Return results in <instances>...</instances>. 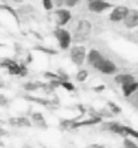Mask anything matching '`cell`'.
Here are the masks:
<instances>
[{"label": "cell", "mask_w": 138, "mask_h": 148, "mask_svg": "<svg viewBox=\"0 0 138 148\" xmlns=\"http://www.w3.org/2000/svg\"><path fill=\"white\" fill-rule=\"evenodd\" d=\"M79 1H80V0H67V1H65V5H68V7H75V5L79 4Z\"/></svg>", "instance_id": "cell-26"}, {"label": "cell", "mask_w": 138, "mask_h": 148, "mask_svg": "<svg viewBox=\"0 0 138 148\" xmlns=\"http://www.w3.org/2000/svg\"><path fill=\"white\" fill-rule=\"evenodd\" d=\"M56 19H57V25L60 27L65 26L69 21L72 19V14L68 11V10H64V8H58L56 11Z\"/></svg>", "instance_id": "cell-9"}, {"label": "cell", "mask_w": 138, "mask_h": 148, "mask_svg": "<svg viewBox=\"0 0 138 148\" xmlns=\"http://www.w3.org/2000/svg\"><path fill=\"white\" fill-rule=\"evenodd\" d=\"M12 1H15V3H22L23 0H12Z\"/></svg>", "instance_id": "cell-30"}, {"label": "cell", "mask_w": 138, "mask_h": 148, "mask_svg": "<svg viewBox=\"0 0 138 148\" xmlns=\"http://www.w3.org/2000/svg\"><path fill=\"white\" fill-rule=\"evenodd\" d=\"M31 122H33V125L38 126L41 129H46V128H48V122H46L44 114L41 112H33L31 113Z\"/></svg>", "instance_id": "cell-11"}, {"label": "cell", "mask_w": 138, "mask_h": 148, "mask_svg": "<svg viewBox=\"0 0 138 148\" xmlns=\"http://www.w3.org/2000/svg\"><path fill=\"white\" fill-rule=\"evenodd\" d=\"M88 8L92 12H103L106 10L111 8V3L104 1V0H94V1H89L88 3Z\"/></svg>", "instance_id": "cell-7"}, {"label": "cell", "mask_w": 138, "mask_h": 148, "mask_svg": "<svg viewBox=\"0 0 138 148\" xmlns=\"http://www.w3.org/2000/svg\"><path fill=\"white\" fill-rule=\"evenodd\" d=\"M45 148H46V147H45Z\"/></svg>", "instance_id": "cell-32"}, {"label": "cell", "mask_w": 138, "mask_h": 148, "mask_svg": "<svg viewBox=\"0 0 138 148\" xmlns=\"http://www.w3.org/2000/svg\"><path fill=\"white\" fill-rule=\"evenodd\" d=\"M88 1H94V0H88Z\"/></svg>", "instance_id": "cell-31"}, {"label": "cell", "mask_w": 138, "mask_h": 148, "mask_svg": "<svg viewBox=\"0 0 138 148\" xmlns=\"http://www.w3.org/2000/svg\"><path fill=\"white\" fill-rule=\"evenodd\" d=\"M123 148H138V144L134 140L126 137V139H123Z\"/></svg>", "instance_id": "cell-19"}, {"label": "cell", "mask_w": 138, "mask_h": 148, "mask_svg": "<svg viewBox=\"0 0 138 148\" xmlns=\"http://www.w3.org/2000/svg\"><path fill=\"white\" fill-rule=\"evenodd\" d=\"M61 87L63 88H65L67 91H69V92H72V91H75V84L73 83H71V82H61Z\"/></svg>", "instance_id": "cell-22"}, {"label": "cell", "mask_w": 138, "mask_h": 148, "mask_svg": "<svg viewBox=\"0 0 138 148\" xmlns=\"http://www.w3.org/2000/svg\"><path fill=\"white\" fill-rule=\"evenodd\" d=\"M8 124L11 126H16V128H30V126H33L31 120L23 116L11 117V118H8Z\"/></svg>", "instance_id": "cell-8"}, {"label": "cell", "mask_w": 138, "mask_h": 148, "mask_svg": "<svg viewBox=\"0 0 138 148\" xmlns=\"http://www.w3.org/2000/svg\"><path fill=\"white\" fill-rule=\"evenodd\" d=\"M130 99H131V103H133L134 106H138V91H135V92L130 97Z\"/></svg>", "instance_id": "cell-25"}, {"label": "cell", "mask_w": 138, "mask_h": 148, "mask_svg": "<svg viewBox=\"0 0 138 148\" xmlns=\"http://www.w3.org/2000/svg\"><path fill=\"white\" fill-rule=\"evenodd\" d=\"M135 91H138L137 80L133 82V83H129V84H126V86H122V92H123V97H126V98H130Z\"/></svg>", "instance_id": "cell-13"}, {"label": "cell", "mask_w": 138, "mask_h": 148, "mask_svg": "<svg viewBox=\"0 0 138 148\" xmlns=\"http://www.w3.org/2000/svg\"><path fill=\"white\" fill-rule=\"evenodd\" d=\"M54 36H56V38H57L58 45H60L61 49L65 50V49L69 48V45H71V42H72V36L68 30L63 29V27H58V29L54 30Z\"/></svg>", "instance_id": "cell-2"}, {"label": "cell", "mask_w": 138, "mask_h": 148, "mask_svg": "<svg viewBox=\"0 0 138 148\" xmlns=\"http://www.w3.org/2000/svg\"><path fill=\"white\" fill-rule=\"evenodd\" d=\"M8 105H10V99L4 94L0 92V108H7Z\"/></svg>", "instance_id": "cell-23"}, {"label": "cell", "mask_w": 138, "mask_h": 148, "mask_svg": "<svg viewBox=\"0 0 138 148\" xmlns=\"http://www.w3.org/2000/svg\"><path fill=\"white\" fill-rule=\"evenodd\" d=\"M125 132H126V136H127V137L131 136V137H134V139H138V130H135V129H133V128H130V126L125 125Z\"/></svg>", "instance_id": "cell-21"}, {"label": "cell", "mask_w": 138, "mask_h": 148, "mask_svg": "<svg viewBox=\"0 0 138 148\" xmlns=\"http://www.w3.org/2000/svg\"><path fill=\"white\" fill-rule=\"evenodd\" d=\"M95 68H96L99 72L104 73V75H114L116 72V69H118L116 65L112 63V61H110V60H107V58H104V57L95 65Z\"/></svg>", "instance_id": "cell-4"}, {"label": "cell", "mask_w": 138, "mask_h": 148, "mask_svg": "<svg viewBox=\"0 0 138 148\" xmlns=\"http://www.w3.org/2000/svg\"><path fill=\"white\" fill-rule=\"evenodd\" d=\"M115 82L120 86H126V84H129V83L135 82V79H134V76L130 75V73H122V75L115 76Z\"/></svg>", "instance_id": "cell-15"}, {"label": "cell", "mask_w": 138, "mask_h": 148, "mask_svg": "<svg viewBox=\"0 0 138 148\" xmlns=\"http://www.w3.org/2000/svg\"><path fill=\"white\" fill-rule=\"evenodd\" d=\"M42 5H44L45 10L50 11L54 7V3H53V0H42Z\"/></svg>", "instance_id": "cell-24"}, {"label": "cell", "mask_w": 138, "mask_h": 148, "mask_svg": "<svg viewBox=\"0 0 138 148\" xmlns=\"http://www.w3.org/2000/svg\"><path fill=\"white\" fill-rule=\"evenodd\" d=\"M87 77H88V71L87 69H80V71L77 72V75H76V79L79 82L87 80Z\"/></svg>", "instance_id": "cell-20"}, {"label": "cell", "mask_w": 138, "mask_h": 148, "mask_svg": "<svg viewBox=\"0 0 138 148\" xmlns=\"http://www.w3.org/2000/svg\"><path fill=\"white\" fill-rule=\"evenodd\" d=\"M65 1H67V0H53V3L57 5V7H60V8H61V7L65 4Z\"/></svg>", "instance_id": "cell-27"}, {"label": "cell", "mask_w": 138, "mask_h": 148, "mask_svg": "<svg viewBox=\"0 0 138 148\" xmlns=\"http://www.w3.org/2000/svg\"><path fill=\"white\" fill-rule=\"evenodd\" d=\"M100 122H102V118H100V117H91L88 120H83V121H80V122H73V128H72V129L81 128V126L96 125V124H100Z\"/></svg>", "instance_id": "cell-12"}, {"label": "cell", "mask_w": 138, "mask_h": 148, "mask_svg": "<svg viewBox=\"0 0 138 148\" xmlns=\"http://www.w3.org/2000/svg\"><path fill=\"white\" fill-rule=\"evenodd\" d=\"M123 23H125L126 29H135V27H138V11L130 10L127 16L123 21Z\"/></svg>", "instance_id": "cell-10"}, {"label": "cell", "mask_w": 138, "mask_h": 148, "mask_svg": "<svg viewBox=\"0 0 138 148\" xmlns=\"http://www.w3.org/2000/svg\"><path fill=\"white\" fill-rule=\"evenodd\" d=\"M92 30V25L87 19H81L75 25L73 29V40L75 41H84L88 38L89 33Z\"/></svg>", "instance_id": "cell-1"}, {"label": "cell", "mask_w": 138, "mask_h": 148, "mask_svg": "<svg viewBox=\"0 0 138 148\" xmlns=\"http://www.w3.org/2000/svg\"><path fill=\"white\" fill-rule=\"evenodd\" d=\"M107 106L110 108V110H111L112 114H120V113H122V109H120L118 105H115L114 102H111V101L107 102Z\"/></svg>", "instance_id": "cell-18"}, {"label": "cell", "mask_w": 138, "mask_h": 148, "mask_svg": "<svg viewBox=\"0 0 138 148\" xmlns=\"http://www.w3.org/2000/svg\"><path fill=\"white\" fill-rule=\"evenodd\" d=\"M130 10L125 5H116L115 8L112 10V12L110 14V19L112 22H120V21H125V18L127 16Z\"/></svg>", "instance_id": "cell-5"}, {"label": "cell", "mask_w": 138, "mask_h": 148, "mask_svg": "<svg viewBox=\"0 0 138 148\" xmlns=\"http://www.w3.org/2000/svg\"><path fill=\"white\" fill-rule=\"evenodd\" d=\"M87 58V52L84 46H73L71 49V60L76 65H83L84 60Z\"/></svg>", "instance_id": "cell-3"}, {"label": "cell", "mask_w": 138, "mask_h": 148, "mask_svg": "<svg viewBox=\"0 0 138 148\" xmlns=\"http://www.w3.org/2000/svg\"><path fill=\"white\" fill-rule=\"evenodd\" d=\"M29 101H33V102L35 103H39V105H44V106H50L52 105V101H49V99H42V98H35V97H26Z\"/></svg>", "instance_id": "cell-17"}, {"label": "cell", "mask_w": 138, "mask_h": 148, "mask_svg": "<svg viewBox=\"0 0 138 148\" xmlns=\"http://www.w3.org/2000/svg\"><path fill=\"white\" fill-rule=\"evenodd\" d=\"M102 58H103V56L100 54V52H99V50H95V49L91 50L88 53V56H87V60H88V63L91 64L92 67H95Z\"/></svg>", "instance_id": "cell-14"}, {"label": "cell", "mask_w": 138, "mask_h": 148, "mask_svg": "<svg viewBox=\"0 0 138 148\" xmlns=\"http://www.w3.org/2000/svg\"><path fill=\"white\" fill-rule=\"evenodd\" d=\"M22 148H33L30 144H24V145H22Z\"/></svg>", "instance_id": "cell-29"}, {"label": "cell", "mask_w": 138, "mask_h": 148, "mask_svg": "<svg viewBox=\"0 0 138 148\" xmlns=\"http://www.w3.org/2000/svg\"><path fill=\"white\" fill-rule=\"evenodd\" d=\"M103 129L106 130H110L111 133H115V135H119L122 137H127L126 136V132H125V125H122L119 122L116 121H110V122H106L104 125H103Z\"/></svg>", "instance_id": "cell-6"}, {"label": "cell", "mask_w": 138, "mask_h": 148, "mask_svg": "<svg viewBox=\"0 0 138 148\" xmlns=\"http://www.w3.org/2000/svg\"><path fill=\"white\" fill-rule=\"evenodd\" d=\"M104 90V86H98V87H94V91H96V92H100V91Z\"/></svg>", "instance_id": "cell-28"}, {"label": "cell", "mask_w": 138, "mask_h": 148, "mask_svg": "<svg viewBox=\"0 0 138 148\" xmlns=\"http://www.w3.org/2000/svg\"><path fill=\"white\" fill-rule=\"evenodd\" d=\"M42 86H44V83H41V82H27L23 84V88L27 92H34V91L42 88Z\"/></svg>", "instance_id": "cell-16"}]
</instances>
